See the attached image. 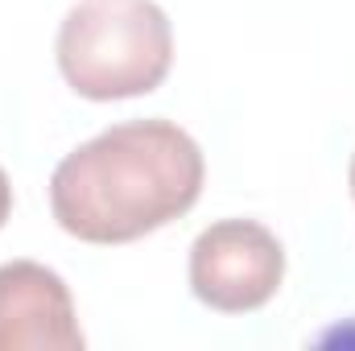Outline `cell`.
Returning a JSON list of instances; mask_svg holds the SVG:
<instances>
[{"instance_id": "1", "label": "cell", "mask_w": 355, "mask_h": 351, "mask_svg": "<svg viewBox=\"0 0 355 351\" xmlns=\"http://www.w3.org/2000/svg\"><path fill=\"white\" fill-rule=\"evenodd\" d=\"M207 162L174 120H128L83 141L50 178L58 228L83 244H128L182 219L202 194Z\"/></svg>"}, {"instance_id": "2", "label": "cell", "mask_w": 355, "mask_h": 351, "mask_svg": "<svg viewBox=\"0 0 355 351\" xmlns=\"http://www.w3.org/2000/svg\"><path fill=\"white\" fill-rule=\"evenodd\" d=\"M58 71L75 95L112 103L149 95L174 62V29L153 0H83L58 25Z\"/></svg>"}, {"instance_id": "3", "label": "cell", "mask_w": 355, "mask_h": 351, "mask_svg": "<svg viewBox=\"0 0 355 351\" xmlns=\"http://www.w3.org/2000/svg\"><path fill=\"white\" fill-rule=\"evenodd\" d=\"M285 248L257 219H219L190 244V289L219 314L261 310L281 289Z\"/></svg>"}, {"instance_id": "4", "label": "cell", "mask_w": 355, "mask_h": 351, "mask_svg": "<svg viewBox=\"0 0 355 351\" xmlns=\"http://www.w3.org/2000/svg\"><path fill=\"white\" fill-rule=\"evenodd\" d=\"M67 281L37 261L0 264V351H83Z\"/></svg>"}, {"instance_id": "5", "label": "cell", "mask_w": 355, "mask_h": 351, "mask_svg": "<svg viewBox=\"0 0 355 351\" xmlns=\"http://www.w3.org/2000/svg\"><path fill=\"white\" fill-rule=\"evenodd\" d=\"M8 211H12V186H8V174L0 170V228L8 219Z\"/></svg>"}, {"instance_id": "6", "label": "cell", "mask_w": 355, "mask_h": 351, "mask_svg": "<svg viewBox=\"0 0 355 351\" xmlns=\"http://www.w3.org/2000/svg\"><path fill=\"white\" fill-rule=\"evenodd\" d=\"M352 198H355V157H352Z\"/></svg>"}]
</instances>
